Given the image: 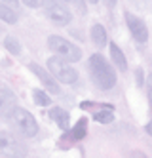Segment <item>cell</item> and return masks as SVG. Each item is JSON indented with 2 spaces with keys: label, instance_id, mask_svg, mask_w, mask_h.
Returning a JSON list of instances; mask_svg holds the SVG:
<instances>
[{
  "label": "cell",
  "instance_id": "19",
  "mask_svg": "<svg viewBox=\"0 0 152 158\" xmlns=\"http://www.w3.org/2000/svg\"><path fill=\"white\" fill-rule=\"evenodd\" d=\"M135 82L137 86H145V71H143V67H137V71H135Z\"/></svg>",
  "mask_w": 152,
  "mask_h": 158
},
{
  "label": "cell",
  "instance_id": "3",
  "mask_svg": "<svg viewBox=\"0 0 152 158\" xmlns=\"http://www.w3.org/2000/svg\"><path fill=\"white\" fill-rule=\"evenodd\" d=\"M8 122L15 128V131H19L23 135V137H36V133H38L36 118L23 107H15V110L10 114Z\"/></svg>",
  "mask_w": 152,
  "mask_h": 158
},
{
  "label": "cell",
  "instance_id": "11",
  "mask_svg": "<svg viewBox=\"0 0 152 158\" xmlns=\"http://www.w3.org/2000/svg\"><path fill=\"white\" fill-rule=\"evenodd\" d=\"M89 38H91V42L95 44V46H99V48L107 46V42H109L107 29H105L101 23H95V25H91V29H89Z\"/></svg>",
  "mask_w": 152,
  "mask_h": 158
},
{
  "label": "cell",
  "instance_id": "6",
  "mask_svg": "<svg viewBox=\"0 0 152 158\" xmlns=\"http://www.w3.org/2000/svg\"><path fill=\"white\" fill-rule=\"evenodd\" d=\"M42 10L48 19L55 25H68L72 21V12L68 10L65 0H42Z\"/></svg>",
  "mask_w": 152,
  "mask_h": 158
},
{
  "label": "cell",
  "instance_id": "1",
  "mask_svg": "<svg viewBox=\"0 0 152 158\" xmlns=\"http://www.w3.org/2000/svg\"><path fill=\"white\" fill-rule=\"evenodd\" d=\"M88 69L91 74V80L101 89H110L116 84V71L107 61V57L101 53H93L88 61Z\"/></svg>",
  "mask_w": 152,
  "mask_h": 158
},
{
  "label": "cell",
  "instance_id": "20",
  "mask_svg": "<svg viewBox=\"0 0 152 158\" xmlns=\"http://www.w3.org/2000/svg\"><path fill=\"white\" fill-rule=\"evenodd\" d=\"M65 2H67V4H72V6H76L80 14H86V6H84V2H82V0H65Z\"/></svg>",
  "mask_w": 152,
  "mask_h": 158
},
{
  "label": "cell",
  "instance_id": "14",
  "mask_svg": "<svg viewBox=\"0 0 152 158\" xmlns=\"http://www.w3.org/2000/svg\"><path fill=\"white\" fill-rule=\"evenodd\" d=\"M86 135H88V118H80L71 131V137L72 141H82Z\"/></svg>",
  "mask_w": 152,
  "mask_h": 158
},
{
  "label": "cell",
  "instance_id": "2",
  "mask_svg": "<svg viewBox=\"0 0 152 158\" xmlns=\"http://www.w3.org/2000/svg\"><path fill=\"white\" fill-rule=\"evenodd\" d=\"M29 147L21 137L8 130H0V156L4 158H27Z\"/></svg>",
  "mask_w": 152,
  "mask_h": 158
},
{
  "label": "cell",
  "instance_id": "21",
  "mask_svg": "<svg viewBox=\"0 0 152 158\" xmlns=\"http://www.w3.org/2000/svg\"><path fill=\"white\" fill-rule=\"evenodd\" d=\"M23 4H25L27 8H38V6H42V0H21Z\"/></svg>",
  "mask_w": 152,
  "mask_h": 158
},
{
  "label": "cell",
  "instance_id": "16",
  "mask_svg": "<svg viewBox=\"0 0 152 158\" xmlns=\"http://www.w3.org/2000/svg\"><path fill=\"white\" fill-rule=\"evenodd\" d=\"M93 120L99 122V124H110V122H114V112H112V109L105 107L103 110H97L93 114Z\"/></svg>",
  "mask_w": 152,
  "mask_h": 158
},
{
  "label": "cell",
  "instance_id": "18",
  "mask_svg": "<svg viewBox=\"0 0 152 158\" xmlns=\"http://www.w3.org/2000/svg\"><path fill=\"white\" fill-rule=\"evenodd\" d=\"M146 95H148V105H150V110H152V73L146 76Z\"/></svg>",
  "mask_w": 152,
  "mask_h": 158
},
{
  "label": "cell",
  "instance_id": "12",
  "mask_svg": "<svg viewBox=\"0 0 152 158\" xmlns=\"http://www.w3.org/2000/svg\"><path fill=\"white\" fill-rule=\"evenodd\" d=\"M50 116H51V120H53L61 130H67L68 124H71V116H68V112H67L65 109H61V107H51V109H50Z\"/></svg>",
  "mask_w": 152,
  "mask_h": 158
},
{
  "label": "cell",
  "instance_id": "10",
  "mask_svg": "<svg viewBox=\"0 0 152 158\" xmlns=\"http://www.w3.org/2000/svg\"><path fill=\"white\" fill-rule=\"evenodd\" d=\"M109 50H110V61L116 65V69H120L122 73H125V71H127V59H125V53L120 50L118 44H114V42L109 44Z\"/></svg>",
  "mask_w": 152,
  "mask_h": 158
},
{
  "label": "cell",
  "instance_id": "22",
  "mask_svg": "<svg viewBox=\"0 0 152 158\" xmlns=\"http://www.w3.org/2000/svg\"><path fill=\"white\" fill-rule=\"evenodd\" d=\"M129 158H148L145 152H141V151H133L131 154H129Z\"/></svg>",
  "mask_w": 152,
  "mask_h": 158
},
{
  "label": "cell",
  "instance_id": "7",
  "mask_svg": "<svg viewBox=\"0 0 152 158\" xmlns=\"http://www.w3.org/2000/svg\"><path fill=\"white\" fill-rule=\"evenodd\" d=\"M124 15H125V25H127V29H129L133 40H137L139 44H145L148 40V27H146V23L141 17L133 15L131 12H125Z\"/></svg>",
  "mask_w": 152,
  "mask_h": 158
},
{
  "label": "cell",
  "instance_id": "24",
  "mask_svg": "<svg viewBox=\"0 0 152 158\" xmlns=\"http://www.w3.org/2000/svg\"><path fill=\"white\" fill-rule=\"evenodd\" d=\"M2 2H6V4H10V6H15V8H17L19 0H2Z\"/></svg>",
  "mask_w": 152,
  "mask_h": 158
},
{
  "label": "cell",
  "instance_id": "5",
  "mask_svg": "<svg viewBox=\"0 0 152 158\" xmlns=\"http://www.w3.org/2000/svg\"><path fill=\"white\" fill-rule=\"evenodd\" d=\"M46 67H48V71L55 76V80L59 84H74L78 80L76 69L71 65V61H67L63 57L53 55V57H50L48 61H46Z\"/></svg>",
  "mask_w": 152,
  "mask_h": 158
},
{
  "label": "cell",
  "instance_id": "25",
  "mask_svg": "<svg viewBox=\"0 0 152 158\" xmlns=\"http://www.w3.org/2000/svg\"><path fill=\"white\" fill-rule=\"evenodd\" d=\"M105 2H107L109 8H114V6H116V0H105Z\"/></svg>",
  "mask_w": 152,
  "mask_h": 158
},
{
  "label": "cell",
  "instance_id": "17",
  "mask_svg": "<svg viewBox=\"0 0 152 158\" xmlns=\"http://www.w3.org/2000/svg\"><path fill=\"white\" fill-rule=\"evenodd\" d=\"M4 46L11 55H19L21 53V44H19V40L15 36H6L4 38Z\"/></svg>",
  "mask_w": 152,
  "mask_h": 158
},
{
  "label": "cell",
  "instance_id": "13",
  "mask_svg": "<svg viewBox=\"0 0 152 158\" xmlns=\"http://www.w3.org/2000/svg\"><path fill=\"white\" fill-rule=\"evenodd\" d=\"M0 21H4V23H8V25L17 23V14H15V10L11 8L10 4L2 2V0H0Z\"/></svg>",
  "mask_w": 152,
  "mask_h": 158
},
{
  "label": "cell",
  "instance_id": "4",
  "mask_svg": "<svg viewBox=\"0 0 152 158\" xmlns=\"http://www.w3.org/2000/svg\"><path fill=\"white\" fill-rule=\"evenodd\" d=\"M48 48L53 52V55H57V57H63L67 61L71 63H76L82 59V50L80 46H76V44H72L71 40H67L59 35H51L48 36Z\"/></svg>",
  "mask_w": 152,
  "mask_h": 158
},
{
  "label": "cell",
  "instance_id": "15",
  "mask_svg": "<svg viewBox=\"0 0 152 158\" xmlns=\"http://www.w3.org/2000/svg\"><path fill=\"white\" fill-rule=\"evenodd\" d=\"M32 99L38 107H51V97L42 89H32Z\"/></svg>",
  "mask_w": 152,
  "mask_h": 158
},
{
  "label": "cell",
  "instance_id": "23",
  "mask_svg": "<svg viewBox=\"0 0 152 158\" xmlns=\"http://www.w3.org/2000/svg\"><path fill=\"white\" fill-rule=\"evenodd\" d=\"M145 131H146L148 135H152V120H150V122L146 124V126H145Z\"/></svg>",
  "mask_w": 152,
  "mask_h": 158
},
{
  "label": "cell",
  "instance_id": "26",
  "mask_svg": "<svg viewBox=\"0 0 152 158\" xmlns=\"http://www.w3.org/2000/svg\"><path fill=\"white\" fill-rule=\"evenodd\" d=\"M88 2H89V4H97V2H99V0H88Z\"/></svg>",
  "mask_w": 152,
  "mask_h": 158
},
{
  "label": "cell",
  "instance_id": "9",
  "mask_svg": "<svg viewBox=\"0 0 152 158\" xmlns=\"http://www.w3.org/2000/svg\"><path fill=\"white\" fill-rule=\"evenodd\" d=\"M15 107H17V99L14 92L8 88H0V118L8 120L10 114L15 110Z\"/></svg>",
  "mask_w": 152,
  "mask_h": 158
},
{
  "label": "cell",
  "instance_id": "8",
  "mask_svg": "<svg viewBox=\"0 0 152 158\" xmlns=\"http://www.w3.org/2000/svg\"><path fill=\"white\" fill-rule=\"evenodd\" d=\"M29 69H31V73L46 86V89H48V92H51V94H59V92H61L59 82L55 80V76H53L48 69H46V67H42V65H38V63H29Z\"/></svg>",
  "mask_w": 152,
  "mask_h": 158
}]
</instances>
